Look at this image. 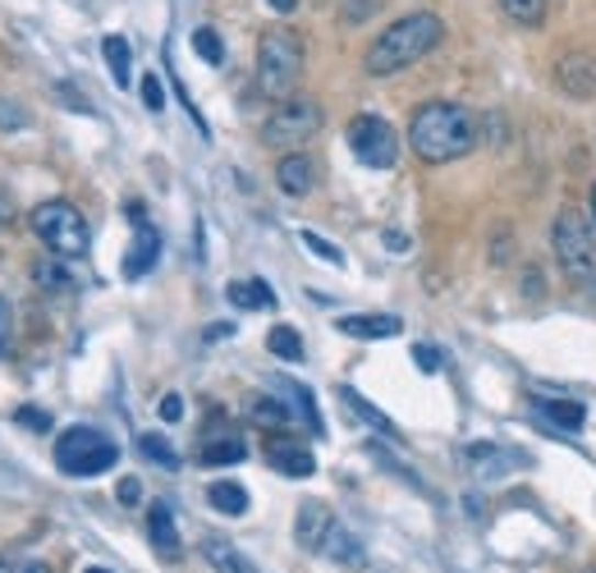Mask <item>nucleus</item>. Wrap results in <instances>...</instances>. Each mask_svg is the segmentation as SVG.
<instances>
[{"label":"nucleus","instance_id":"1","mask_svg":"<svg viewBox=\"0 0 596 573\" xmlns=\"http://www.w3.org/2000/svg\"><path fill=\"white\" fill-rule=\"evenodd\" d=\"M408 147L427 166H450L477 147V115L454 101H427L408 120Z\"/></svg>","mask_w":596,"mask_h":573},{"label":"nucleus","instance_id":"2","mask_svg":"<svg viewBox=\"0 0 596 573\" xmlns=\"http://www.w3.org/2000/svg\"><path fill=\"white\" fill-rule=\"evenodd\" d=\"M440 42H446V19L431 14V10H413V14L395 19L391 29H385V33L368 46V56H362V69H368L372 78L404 74L408 65L427 60Z\"/></svg>","mask_w":596,"mask_h":573},{"label":"nucleus","instance_id":"3","mask_svg":"<svg viewBox=\"0 0 596 573\" xmlns=\"http://www.w3.org/2000/svg\"><path fill=\"white\" fill-rule=\"evenodd\" d=\"M303 83V37L294 29H267L257 42V88L271 101H290Z\"/></svg>","mask_w":596,"mask_h":573},{"label":"nucleus","instance_id":"4","mask_svg":"<svg viewBox=\"0 0 596 573\" xmlns=\"http://www.w3.org/2000/svg\"><path fill=\"white\" fill-rule=\"evenodd\" d=\"M29 221H33V234L46 244V252L65 257V262H79V257H88V244H92L88 239V221H83V212L74 202H65V198L42 202Z\"/></svg>","mask_w":596,"mask_h":573},{"label":"nucleus","instance_id":"5","mask_svg":"<svg viewBox=\"0 0 596 573\" xmlns=\"http://www.w3.org/2000/svg\"><path fill=\"white\" fill-rule=\"evenodd\" d=\"M56 463L65 478H97L120 463V446L101 436L97 427H69L56 440Z\"/></svg>","mask_w":596,"mask_h":573},{"label":"nucleus","instance_id":"6","mask_svg":"<svg viewBox=\"0 0 596 573\" xmlns=\"http://www.w3.org/2000/svg\"><path fill=\"white\" fill-rule=\"evenodd\" d=\"M555 257L574 280H592L596 271V225L574 206H564L555 216Z\"/></svg>","mask_w":596,"mask_h":573},{"label":"nucleus","instance_id":"7","mask_svg":"<svg viewBox=\"0 0 596 573\" xmlns=\"http://www.w3.org/2000/svg\"><path fill=\"white\" fill-rule=\"evenodd\" d=\"M322 106L317 101H280V106L271 111V120L262 124V143L267 147H303L307 138L322 134Z\"/></svg>","mask_w":596,"mask_h":573},{"label":"nucleus","instance_id":"8","mask_svg":"<svg viewBox=\"0 0 596 573\" xmlns=\"http://www.w3.org/2000/svg\"><path fill=\"white\" fill-rule=\"evenodd\" d=\"M349 147L368 170H391L400 161V134L381 115H353L349 120Z\"/></svg>","mask_w":596,"mask_h":573},{"label":"nucleus","instance_id":"9","mask_svg":"<svg viewBox=\"0 0 596 573\" xmlns=\"http://www.w3.org/2000/svg\"><path fill=\"white\" fill-rule=\"evenodd\" d=\"M551 74H555V88L569 101H592L596 97V56L592 50H564Z\"/></svg>","mask_w":596,"mask_h":573},{"label":"nucleus","instance_id":"10","mask_svg":"<svg viewBox=\"0 0 596 573\" xmlns=\"http://www.w3.org/2000/svg\"><path fill=\"white\" fill-rule=\"evenodd\" d=\"M134 248L124 252V280H143L151 267H157V257H161V234L151 221H134Z\"/></svg>","mask_w":596,"mask_h":573},{"label":"nucleus","instance_id":"11","mask_svg":"<svg viewBox=\"0 0 596 573\" xmlns=\"http://www.w3.org/2000/svg\"><path fill=\"white\" fill-rule=\"evenodd\" d=\"M267 463L275 468V473H284V478H313L317 473V459H313V450H307V446H299V440H271V446H267Z\"/></svg>","mask_w":596,"mask_h":573},{"label":"nucleus","instance_id":"12","mask_svg":"<svg viewBox=\"0 0 596 573\" xmlns=\"http://www.w3.org/2000/svg\"><path fill=\"white\" fill-rule=\"evenodd\" d=\"M330 528H335V518H330V509L322 501H303L299 505V514H294V541L303 546V551H322V541H326Z\"/></svg>","mask_w":596,"mask_h":573},{"label":"nucleus","instance_id":"13","mask_svg":"<svg viewBox=\"0 0 596 573\" xmlns=\"http://www.w3.org/2000/svg\"><path fill=\"white\" fill-rule=\"evenodd\" d=\"M275 184H280V193H290V198H307L317 189V166L307 161L303 151H284L280 166H275Z\"/></svg>","mask_w":596,"mask_h":573},{"label":"nucleus","instance_id":"14","mask_svg":"<svg viewBox=\"0 0 596 573\" xmlns=\"http://www.w3.org/2000/svg\"><path fill=\"white\" fill-rule=\"evenodd\" d=\"M335 330L349 335V340H391V335L404 330L400 317H385V312H353V317H340Z\"/></svg>","mask_w":596,"mask_h":573},{"label":"nucleus","instance_id":"15","mask_svg":"<svg viewBox=\"0 0 596 573\" xmlns=\"http://www.w3.org/2000/svg\"><path fill=\"white\" fill-rule=\"evenodd\" d=\"M147 537H151V546H157V555H161V560H179V555H184V541H179L175 514H170V505H166V501L147 505Z\"/></svg>","mask_w":596,"mask_h":573},{"label":"nucleus","instance_id":"16","mask_svg":"<svg viewBox=\"0 0 596 573\" xmlns=\"http://www.w3.org/2000/svg\"><path fill=\"white\" fill-rule=\"evenodd\" d=\"M463 459H469L482 478H501V473H509V468H528V454H518V450H501V446H469L463 450Z\"/></svg>","mask_w":596,"mask_h":573},{"label":"nucleus","instance_id":"17","mask_svg":"<svg viewBox=\"0 0 596 573\" xmlns=\"http://www.w3.org/2000/svg\"><path fill=\"white\" fill-rule=\"evenodd\" d=\"M33 284H37V290H46V294H74V290H79L69 262H65V257H56V252L33 262Z\"/></svg>","mask_w":596,"mask_h":573},{"label":"nucleus","instance_id":"18","mask_svg":"<svg viewBox=\"0 0 596 573\" xmlns=\"http://www.w3.org/2000/svg\"><path fill=\"white\" fill-rule=\"evenodd\" d=\"M202 555H206V564H212L216 573H257L252 560L244 551H235L229 541H221V537H206L202 541Z\"/></svg>","mask_w":596,"mask_h":573},{"label":"nucleus","instance_id":"19","mask_svg":"<svg viewBox=\"0 0 596 573\" xmlns=\"http://www.w3.org/2000/svg\"><path fill=\"white\" fill-rule=\"evenodd\" d=\"M206 468H225V463H244L248 459V440H239L235 431H225V436H212L202 446V454H198Z\"/></svg>","mask_w":596,"mask_h":573},{"label":"nucleus","instance_id":"20","mask_svg":"<svg viewBox=\"0 0 596 573\" xmlns=\"http://www.w3.org/2000/svg\"><path fill=\"white\" fill-rule=\"evenodd\" d=\"M225 299L235 303V307H244V312H267V307H275V294H271L267 280H235V284L225 290Z\"/></svg>","mask_w":596,"mask_h":573},{"label":"nucleus","instance_id":"21","mask_svg":"<svg viewBox=\"0 0 596 573\" xmlns=\"http://www.w3.org/2000/svg\"><path fill=\"white\" fill-rule=\"evenodd\" d=\"M290 404H280V400H271V395H252L248 400V423L252 427H267V431H284L290 427Z\"/></svg>","mask_w":596,"mask_h":573},{"label":"nucleus","instance_id":"22","mask_svg":"<svg viewBox=\"0 0 596 573\" xmlns=\"http://www.w3.org/2000/svg\"><path fill=\"white\" fill-rule=\"evenodd\" d=\"M537 413H541L547 423H555L560 431H583V423H587V408L574 404V400H541Z\"/></svg>","mask_w":596,"mask_h":573},{"label":"nucleus","instance_id":"23","mask_svg":"<svg viewBox=\"0 0 596 573\" xmlns=\"http://www.w3.org/2000/svg\"><path fill=\"white\" fill-rule=\"evenodd\" d=\"M340 400L349 404V413H353V418H362V423H368L372 431H381V436H391V440H400V431H395V423H391V418H385V413H381V408H372L368 400H362V395H358V390H349V385H340Z\"/></svg>","mask_w":596,"mask_h":573},{"label":"nucleus","instance_id":"24","mask_svg":"<svg viewBox=\"0 0 596 573\" xmlns=\"http://www.w3.org/2000/svg\"><path fill=\"white\" fill-rule=\"evenodd\" d=\"M206 501H212L216 514H229V518L248 514V491L239 482H212V486H206Z\"/></svg>","mask_w":596,"mask_h":573},{"label":"nucleus","instance_id":"25","mask_svg":"<svg viewBox=\"0 0 596 573\" xmlns=\"http://www.w3.org/2000/svg\"><path fill=\"white\" fill-rule=\"evenodd\" d=\"M101 56H106V65H111L115 88H128V74H134V50H128V42L111 33L106 42H101Z\"/></svg>","mask_w":596,"mask_h":573},{"label":"nucleus","instance_id":"26","mask_svg":"<svg viewBox=\"0 0 596 573\" xmlns=\"http://www.w3.org/2000/svg\"><path fill=\"white\" fill-rule=\"evenodd\" d=\"M322 551H326L335 564H362V541L349 537L345 528H330L326 541H322Z\"/></svg>","mask_w":596,"mask_h":573},{"label":"nucleus","instance_id":"27","mask_svg":"<svg viewBox=\"0 0 596 573\" xmlns=\"http://www.w3.org/2000/svg\"><path fill=\"white\" fill-rule=\"evenodd\" d=\"M505 19H514L518 29H537L541 19H547V0H501Z\"/></svg>","mask_w":596,"mask_h":573},{"label":"nucleus","instance_id":"28","mask_svg":"<svg viewBox=\"0 0 596 573\" xmlns=\"http://www.w3.org/2000/svg\"><path fill=\"white\" fill-rule=\"evenodd\" d=\"M267 349H271L275 358H284V362H299V358H303V340H299L294 326H275V330L267 335Z\"/></svg>","mask_w":596,"mask_h":573},{"label":"nucleus","instance_id":"29","mask_svg":"<svg viewBox=\"0 0 596 573\" xmlns=\"http://www.w3.org/2000/svg\"><path fill=\"white\" fill-rule=\"evenodd\" d=\"M138 450H143V459H151V463H161V468H179V454H175V446L166 436H157V431H147V436H138Z\"/></svg>","mask_w":596,"mask_h":573},{"label":"nucleus","instance_id":"30","mask_svg":"<svg viewBox=\"0 0 596 573\" xmlns=\"http://www.w3.org/2000/svg\"><path fill=\"white\" fill-rule=\"evenodd\" d=\"M284 390H290V395L299 400V413H303V423H307V427H313V431L322 436V431H326V423H322V413H317V404H313V390H303L299 381H284Z\"/></svg>","mask_w":596,"mask_h":573},{"label":"nucleus","instance_id":"31","mask_svg":"<svg viewBox=\"0 0 596 573\" xmlns=\"http://www.w3.org/2000/svg\"><path fill=\"white\" fill-rule=\"evenodd\" d=\"M193 50H198L206 65H221V60H225V42H221L216 29H198V33H193Z\"/></svg>","mask_w":596,"mask_h":573},{"label":"nucleus","instance_id":"32","mask_svg":"<svg viewBox=\"0 0 596 573\" xmlns=\"http://www.w3.org/2000/svg\"><path fill=\"white\" fill-rule=\"evenodd\" d=\"M0 573H56L46 560L33 555H19V551H0Z\"/></svg>","mask_w":596,"mask_h":573},{"label":"nucleus","instance_id":"33","mask_svg":"<svg viewBox=\"0 0 596 573\" xmlns=\"http://www.w3.org/2000/svg\"><path fill=\"white\" fill-rule=\"evenodd\" d=\"M299 239H303V248H307V252H317V257H322V262H330V267H345V252H340V248H335L330 239H322V234H313V229H303V234H299Z\"/></svg>","mask_w":596,"mask_h":573},{"label":"nucleus","instance_id":"34","mask_svg":"<svg viewBox=\"0 0 596 573\" xmlns=\"http://www.w3.org/2000/svg\"><path fill=\"white\" fill-rule=\"evenodd\" d=\"M14 128H29V111H23L19 101L0 97V134H14Z\"/></svg>","mask_w":596,"mask_h":573},{"label":"nucleus","instance_id":"35","mask_svg":"<svg viewBox=\"0 0 596 573\" xmlns=\"http://www.w3.org/2000/svg\"><path fill=\"white\" fill-rule=\"evenodd\" d=\"M143 106L147 111H166V88L157 74H143Z\"/></svg>","mask_w":596,"mask_h":573},{"label":"nucleus","instance_id":"36","mask_svg":"<svg viewBox=\"0 0 596 573\" xmlns=\"http://www.w3.org/2000/svg\"><path fill=\"white\" fill-rule=\"evenodd\" d=\"M413 362H418V368H423L427 377H436V372H440V362H446V358H440V349H436V345H413Z\"/></svg>","mask_w":596,"mask_h":573},{"label":"nucleus","instance_id":"37","mask_svg":"<svg viewBox=\"0 0 596 573\" xmlns=\"http://www.w3.org/2000/svg\"><path fill=\"white\" fill-rule=\"evenodd\" d=\"M376 5H381V0H349V5L340 10V23H362Z\"/></svg>","mask_w":596,"mask_h":573},{"label":"nucleus","instance_id":"38","mask_svg":"<svg viewBox=\"0 0 596 573\" xmlns=\"http://www.w3.org/2000/svg\"><path fill=\"white\" fill-rule=\"evenodd\" d=\"M115 496H120V505H138V501H143V482H138V478H124Z\"/></svg>","mask_w":596,"mask_h":573},{"label":"nucleus","instance_id":"39","mask_svg":"<svg viewBox=\"0 0 596 573\" xmlns=\"http://www.w3.org/2000/svg\"><path fill=\"white\" fill-rule=\"evenodd\" d=\"M14 418H19L23 427H33V431H50V418H46V413H37V408H19Z\"/></svg>","mask_w":596,"mask_h":573},{"label":"nucleus","instance_id":"40","mask_svg":"<svg viewBox=\"0 0 596 573\" xmlns=\"http://www.w3.org/2000/svg\"><path fill=\"white\" fill-rule=\"evenodd\" d=\"M157 408H161V418H166V423H179V418H184V400H179V395H166Z\"/></svg>","mask_w":596,"mask_h":573},{"label":"nucleus","instance_id":"41","mask_svg":"<svg viewBox=\"0 0 596 573\" xmlns=\"http://www.w3.org/2000/svg\"><path fill=\"white\" fill-rule=\"evenodd\" d=\"M225 335H235V326H229V322H216V326H206V340H225Z\"/></svg>","mask_w":596,"mask_h":573},{"label":"nucleus","instance_id":"42","mask_svg":"<svg viewBox=\"0 0 596 573\" xmlns=\"http://www.w3.org/2000/svg\"><path fill=\"white\" fill-rule=\"evenodd\" d=\"M267 5H271L275 14H294V10H299V0H267Z\"/></svg>","mask_w":596,"mask_h":573},{"label":"nucleus","instance_id":"43","mask_svg":"<svg viewBox=\"0 0 596 573\" xmlns=\"http://www.w3.org/2000/svg\"><path fill=\"white\" fill-rule=\"evenodd\" d=\"M385 248H400V252H404V248H408V239H404V234H395V229H391V234H385Z\"/></svg>","mask_w":596,"mask_h":573},{"label":"nucleus","instance_id":"44","mask_svg":"<svg viewBox=\"0 0 596 573\" xmlns=\"http://www.w3.org/2000/svg\"><path fill=\"white\" fill-rule=\"evenodd\" d=\"M83 573H111V569H101V564H88V569H83Z\"/></svg>","mask_w":596,"mask_h":573},{"label":"nucleus","instance_id":"45","mask_svg":"<svg viewBox=\"0 0 596 573\" xmlns=\"http://www.w3.org/2000/svg\"><path fill=\"white\" fill-rule=\"evenodd\" d=\"M592 225H596V189H592Z\"/></svg>","mask_w":596,"mask_h":573},{"label":"nucleus","instance_id":"46","mask_svg":"<svg viewBox=\"0 0 596 573\" xmlns=\"http://www.w3.org/2000/svg\"><path fill=\"white\" fill-rule=\"evenodd\" d=\"M0 225H5V221H0Z\"/></svg>","mask_w":596,"mask_h":573}]
</instances>
